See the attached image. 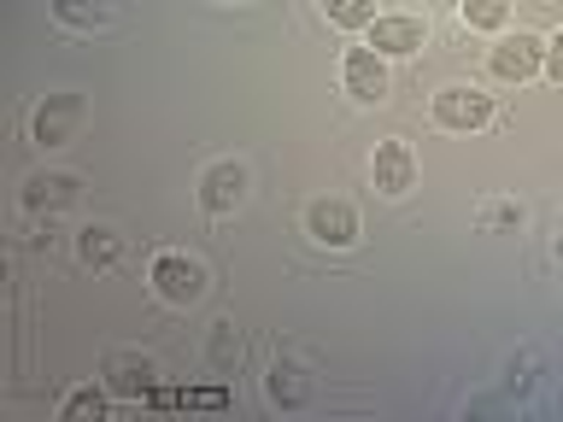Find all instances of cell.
Segmentation results:
<instances>
[{"label": "cell", "instance_id": "6da1fadb", "mask_svg": "<svg viewBox=\"0 0 563 422\" xmlns=\"http://www.w3.org/2000/svg\"><path fill=\"white\" fill-rule=\"evenodd\" d=\"M147 281H153V293L165 299V306H200L206 299V288H211V276H206V264L200 258H188V253H158L153 258V270H147Z\"/></svg>", "mask_w": 563, "mask_h": 422}, {"label": "cell", "instance_id": "7a4b0ae2", "mask_svg": "<svg viewBox=\"0 0 563 422\" xmlns=\"http://www.w3.org/2000/svg\"><path fill=\"white\" fill-rule=\"evenodd\" d=\"M82 123H88V100L82 95H47L30 112V141L53 153V147H65V141H77Z\"/></svg>", "mask_w": 563, "mask_h": 422}, {"label": "cell", "instance_id": "3957f363", "mask_svg": "<svg viewBox=\"0 0 563 422\" xmlns=\"http://www.w3.org/2000/svg\"><path fill=\"white\" fill-rule=\"evenodd\" d=\"M434 123L452 135H470V130H487L493 123V95H482L475 82H446L434 95Z\"/></svg>", "mask_w": 563, "mask_h": 422}, {"label": "cell", "instance_id": "277c9868", "mask_svg": "<svg viewBox=\"0 0 563 422\" xmlns=\"http://www.w3.org/2000/svg\"><path fill=\"white\" fill-rule=\"evenodd\" d=\"M100 376L118 399H147L158 387V358L153 352H135V346H118V352H106Z\"/></svg>", "mask_w": 563, "mask_h": 422}, {"label": "cell", "instance_id": "5b68a950", "mask_svg": "<svg viewBox=\"0 0 563 422\" xmlns=\"http://www.w3.org/2000/svg\"><path fill=\"white\" fill-rule=\"evenodd\" d=\"M487 70H493L499 82H528V77H540V70H545V42H540V35H528V30L499 35V47L487 53Z\"/></svg>", "mask_w": 563, "mask_h": 422}, {"label": "cell", "instance_id": "8992f818", "mask_svg": "<svg viewBox=\"0 0 563 422\" xmlns=\"http://www.w3.org/2000/svg\"><path fill=\"white\" fill-rule=\"evenodd\" d=\"M306 235L317 246H329V253H346L352 241H358V211H352V200H311L306 206Z\"/></svg>", "mask_w": 563, "mask_h": 422}, {"label": "cell", "instance_id": "52a82bcc", "mask_svg": "<svg viewBox=\"0 0 563 422\" xmlns=\"http://www.w3.org/2000/svg\"><path fill=\"white\" fill-rule=\"evenodd\" d=\"M369 182H376V193H387V200L411 193L417 188V153H411V141H382V147L369 153Z\"/></svg>", "mask_w": 563, "mask_h": 422}, {"label": "cell", "instance_id": "ba28073f", "mask_svg": "<svg viewBox=\"0 0 563 422\" xmlns=\"http://www.w3.org/2000/svg\"><path fill=\"white\" fill-rule=\"evenodd\" d=\"M364 35H369L364 47H376L382 59H405V53H417L422 42H429V24H422V18H411V12H382Z\"/></svg>", "mask_w": 563, "mask_h": 422}, {"label": "cell", "instance_id": "9c48e42d", "mask_svg": "<svg viewBox=\"0 0 563 422\" xmlns=\"http://www.w3.org/2000/svg\"><path fill=\"white\" fill-rule=\"evenodd\" d=\"M341 82H346L352 100H387V88H394V77H387V59H382L376 47H346Z\"/></svg>", "mask_w": 563, "mask_h": 422}, {"label": "cell", "instance_id": "30bf717a", "mask_svg": "<svg viewBox=\"0 0 563 422\" xmlns=\"http://www.w3.org/2000/svg\"><path fill=\"white\" fill-rule=\"evenodd\" d=\"M241 200H246V165L241 158H218L200 176V206L211 218H229V211H241Z\"/></svg>", "mask_w": 563, "mask_h": 422}, {"label": "cell", "instance_id": "8fae6325", "mask_svg": "<svg viewBox=\"0 0 563 422\" xmlns=\"http://www.w3.org/2000/svg\"><path fill=\"white\" fill-rule=\"evenodd\" d=\"M77 193H82V182L70 170H42V176H30V182H24L18 206H24L30 218H53V211L77 206Z\"/></svg>", "mask_w": 563, "mask_h": 422}, {"label": "cell", "instance_id": "7c38bea8", "mask_svg": "<svg viewBox=\"0 0 563 422\" xmlns=\"http://www.w3.org/2000/svg\"><path fill=\"white\" fill-rule=\"evenodd\" d=\"M264 393H271V404H282V411H306L311 404V376L288 358L271 364V376H264Z\"/></svg>", "mask_w": 563, "mask_h": 422}, {"label": "cell", "instance_id": "4fadbf2b", "mask_svg": "<svg viewBox=\"0 0 563 422\" xmlns=\"http://www.w3.org/2000/svg\"><path fill=\"white\" fill-rule=\"evenodd\" d=\"M118 258H123V235L112 223H88L77 235V264L82 270H112Z\"/></svg>", "mask_w": 563, "mask_h": 422}, {"label": "cell", "instance_id": "5bb4252c", "mask_svg": "<svg viewBox=\"0 0 563 422\" xmlns=\"http://www.w3.org/2000/svg\"><path fill=\"white\" fill-rule=\"evenodd\" d=\"M47 7L70 30H106L112 24V7H106V0H47Z\"/></svg>", "mask_w": 563, "mask_h": 422}, {"label": "cell", "instance_id": "9a60e30c", "mask_svg": "<svg viewBox=\"0 0 563 422\" xmlns=\"http://www.w3.org/2000/svg\"><path fill=\"white\" fill-rule=\"evenodd\" d=\"M475 223H482V235H517V229L528 223V211L517 200H487L482 211H475Z\"/></svg>", "mask_w": 563, "mask_h": 422}, {"label": "cell", "instance_id": "2e32d148", "mask_svg": "<svg viewBox=\"0 0 563 422\" xmlns=\"http://www.w3.org/2000/svg\"><path fill=\"white\" fill-rule=\"evenodd\" d=\"M206 358H211V369H218V376H235V364H241V334H235V323H218V329H211Z\"/></svg>", "mask_w": 563, "mask_h": 422}, {"label": "cell", "instance_id": "e0dca14e", "mask_svg": "<svg viewBox=\"0 0 563 422\" xmlns=\"http://www.w3.org/2000/svg\"><path fill=\"white\" fill-rule=\"evenodd\" d=\"M457 18H464L470 30H505L510 24V0H457Z\"/></svg>", "mask_w": 563, "mask_h": 422}, {"label": "cell", "instance_id": "ac0fdd59", "mask_svg": "<svg viewBox=\"0 0 563 422\" xmlns=\"http://www.w3.org/2000/svg\"><path fill=\"white\" fill-rule=\"evenodd\" d=\"M323 12H329V24H341V30H369L376 24V0H323Z\"/></svg>", "mask_w": 563, "mask_h": 422}, {"label": "cell", "instance_id": "d6986e66", "mask_svg": "<svg viewBox=\"0 0 563 422\" xmlns=\"http://www.w3.org/2000/svg\"><path fill=\"white\" fill-rule=\"evenodd\" d=\"M534 381H540V364H534V352H517V358L505 364V387H510L517 399H528V393H534Z\"/></svg>", "mask_w": 563, "mask_h": 422}, {"label": "cell", "instance_id": "ffe728a7", "mask_svg": "<svg viewBox=\"0 0 563 422\" xmlns=\"http://www.w3.org/2000/svg\"><path fill=\"white\" fill-rule=\"evenodd\" d=\"M59 411L65 417H106V393H100V387H77V393H65Z\"/></svg>", "mask_w": 563, "mask_h": 422}, {"label": "cell", "instance_id": "44dd1931", "mask_svg": "<svg viewBox=\"0 0 563 422\" xmlns=\"http://www.w3.org/2000/svg\"><path fill=\"white\" fill-rule=\"evenodd\" d=\"M545 77H552L558 88H563V24L545 35Z\"/></svg>", "mask_w": 563, "mask_h": 422}, {"label": "cell", "instance_id": "7402d4cb", "mask_svg": "<svg viewBox=\"0 0 563 422\" xmlns=\"http://www.w3.org/2000/svg\"><path fill=\"white\" fill-rule=\"evenodd\" d=\"M558 264H563V235H558Z\"/></svg>", "mask_w": 563, "mask_h": 422}, {"label": "cell", "instance_id": "603a6c76", "mask_svg": "<svg viewBox=\"0 0 563 422\" xmlns=\"http://www.w3.org/2000/svg\"><path fill=\"white\" fill-rule=\"evenodd\" d=\"M229 7H235V0H229Z\"/></svg>", "mask_w": 563, "mask_h": 422}]
</instances>
